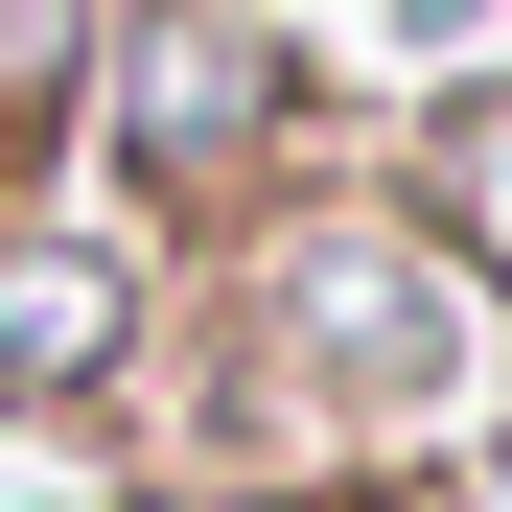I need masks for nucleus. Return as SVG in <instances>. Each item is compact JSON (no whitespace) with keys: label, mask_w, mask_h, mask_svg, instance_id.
Returning a JSON list of instances; mask_svg holds the SVG:
<instances>
[{"label":"nucleus","mask_w":512,"mask_h":512,"mask_svg":"<svg viewBox=\"0 0 512 512\" xmlns=\"http://www.w3.org/2000/svg\"><path fill=\"white\" fill-rule=\"evenodd\" d=\"M187 396V489L256 512H443L512 443V233H466L419 163H303L280 210H233L163 326Z\"/></svg>","instance_id":"f257e3e1"},{"label":"nucleus","mask_w":512,"mask_h":512,"mask_svg":"<svg viewBox=\"0 0 512 512\" xmlns=\"http://www.w3.org/2000/svg\"><path fill=\"white\" fill-rule=\"evenodd\" d=\"M303 140H326V94H303L280 0H94V117H70V187L94 210H140L163 256H187L233 210H280Z\"/></svg>","instance_id":"f03ea898"},{"label":"nucleus","mask_w":512,"mask_h":512,"mask_svg":"<svg viewBox=\"0 0 512 512\" xmlns=\"http://www.w3.org/2000/svg\"><path fill=\"white\" fill-rule=\"evenodd\" d=\"M163 326H187V256L94 187H0V419H117L163 396Z\"/></svg>","instance_id":"7ed1b4c3"},{"label":"nucleus","mask_w":512,"mask_h":512,"mask_svg":"<svg viewBox=\"0 0 512 512\" xmlns=\"http://www.w3.org/2000/svg\"><path fill=\"white\" fill-rule=\"evenodd\" d=\"M303 94H326V117H419V140H443L466 94H512V0H489V24H466V0H373V24H303Z\"/></svg>","instance_id":"20e7f679"},{"label":"nucleus","mask_w":512,"mask_h":512,"mask_svg":"<svg viewBox=\"0 0 512 512\" xmlns=\"http://www.w3.org/2000/svg\"><path fill=\"white\" fill-rule=\"evenodd\" d=\"M70 117H94V0H0V187H70Z\"/></svg>","instance_id":"39448f33"},{"label":"nucleus","mask_w":512,"mask_h":512,"mask_svg":"<svg viewBox=\"0 0 512 512\" xmlns=\"http://www.w3.org/2000/svg\"><path fill=\"white\" fill-rule=\"evenodd\" d=\"M94 512H256V489H94Z\"/></svg>","instance_id":"423d86ee"},{"label":"nucleus","mask_w":512,"mask_h":512,"mask_svg":"<svg viewBox=\"0 0 512 512\" xmlns=\"http://www.w3.org/2000/svg\"><path fill=\"white\" fill-rule=\"evenodd\" d=\"M443 512H512V443H489V466H466V489H443Z\"/></svg>","instance_id":"0eeeda50"}]
</instances>
